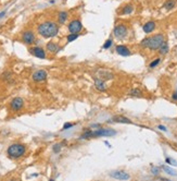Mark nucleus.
Wrapping results in <instances>:
<instances>
[{
  "instance_id": "f257e3e1",
  "label": "nucleus",
  "mask_w": 177,
  "mask_h": 181,
  "mask_svg": "<svg viewBox=\"0 0 177 181\" xmlns=\"http://www.w3.org/2000/svg\"><path fill=\"white\" fill-rule=\"evenodd\" d=\"M37 32L44 38H52L58 35L59 33V26L56 22L52 21H46L40 23L37 27Z\"/></svg>"
},
{
  "instance_id": "f03ea898",
  "label": "nucleus",
  "mask_w": 177,
  "mask_h": 181,
  "mask_svg": "<svg viewBox=\"0 0 177 181\" xmlns=\"http://www.w3.org/2000/svg\"><path fill=\"white\" fill-rule=\"evenodd\" d=\"M164 36L162 34H155L153 36H150V37H146L143 38L141 41H140V45L142 47L149 48L151 50H157L161 47V45L164 43Z\"/></svg>"
},
{
  "instance_id": "7ed1b4c3",
  "label": "nucleus",
  "mask_w": 177,
  "mask_h": 181,
  "mask_svg": "<svg viewBox=\"0 0 177 181\" xmlns=\"http://www.w3.org/2000/svg\"><path fill=\"white\" fill-rule=\"evenodd\" d=\"M25 146L23 144H20V143H14V144H11V145L8 147L7 149V153L9 155L10 158H20L21 156H23L25 154Z\"/></svg>"
},
{
  "instance_id": "20e7f679",
  "label": "nucleus",
  "mask_w": 177,
  "mask_h": 181,
  "mask_svg": "<svg viewBox=\"0 0 177 181\" xmlns=\"http://www.w3.org/2000/svg\"><path fill=\"white\" fill-rule=\"evenodd\" d=\"M113 35L118 39H122L127 35V27L124 24H117L113 30Z\"/></svg>"
},
{
  "instance_id": "39448f33",
  "label": "nucleus",
  "mask_w": 177,
  "mask_h": 181,
  "mask_svg": "<svg viewBox=\"0 0 177 181\" xmlns=\"http://www.w3.org/2000/svg\"><path fill=\"white\" fill-rule=\"evenodd\" d=\"M116 134V131L113 129H107V128H102V129H97L94 131V137H113Z\"/></svg>"
},
{
  "instance_id": "423d86ee",
  "label": "nucleus",
  "mask_w": 177,
  "mask_h": 181,
  "mask_svg": "<svg viewBox=\"0 0 177 181\" xmlns=\"http://www.w3.org/2000/svg\"><path fill=\"white\" fill-rule=\"evenodd\" d=\"M70 33H79L83 29V24L79 20H72L67 25Z\"/></svg>"
},
{
  "instance_id": "0eeeda50",
  "label": "nucleus",
  "mask_w": 177,
  "mask_h": 181,
  "mask_svg": "<svg viewBox=\"0 0 177 181\" xmlns=\"http://www.w3.org/2000/svg\"><path fill=\"white\" fill-rule=\"evenodd\" d=\"M110 176L112 178L117 179V180H128L130 179L129 174H127L126 171H123V170H115V171L110 172Z\"/></svg>"
},
{
  "instance_id": "6e6552de",
  "label": "nucleus",
  "mask_w": 177,
  "mask_h": 181,
  "mask_svg": "<svg viewBox=\"0 0 177 181\" xmlns=\"http://www.w3.org/2000/svg\"><path fill=\"white\" fill-rule=\"evenodd\" d=\"M23 105H24V100L23 98L21 97H15V98H13L10 103V107L11 109L14 111H19L20 109H22Z\"/></svg>"
},
{
  "instance_id": "1a4fd4ad",
  "label": "nucleus",
  "mask_w": 177,
  "mask_h": 181,
  "mask_svg": "<svg viewBox=\"0 0 177 181\" xmlns=\"http://www.w3.org/2000/svg\"><path fill=\"white\" fill-rule=\"evenodd\" d=\"M47 76L48 74L45 70H37L33 73L32 79L34 80L35 82H42V81H45V80L47 79Z\"/></svg>"
},
{
  "instance_id": "9d476101",
  "label": "nucleus",
  "mask_w": 177,
  "mask_h": 181,
  "mask_svg": "<svg viewBox=\"0 0 177 181\" xmlns=\"http://www.w3.org/2000/svg\"><path fill=\"white\" fill-rule=\"evenodd\" d=\"M29 52L33 55V56H35V57L39 58V59H45L46 58V52L45 50L42 49L41 47H32L29 49Z\"/></svg>"
},
{
  "instance_id": "9b49d317",
  "label": "nucleus",
  "mask_w": 177,
  "mask_h": 181,
  "mask_svg": "<svg viewBox=\"0 0 177 181\" xmlns=\"http://www.w3.org/2000/svg\"><path fill=\"white\" fill-rule=\"evenodd\" d=\"M22 39L25 44H33L35 41V34L32 31H26L23 33Z\"/></svg>"
},
{
  "instance_id": "f8f14e48",
  "label": "nucleus",
  "mask_w": 177,
  "mask_h": 181,
  "mask_svg": "<svg viewBox=\"0 0 177 181\" xmlns=\"http://www.w3.org/2000/svg\"><path fill=\"white\" fill-rule=\"evenodd\" d=\"M115 50H116L117 54L121 55V56H124V57H126V56H129L130 55L129 48L126 47V46H124V45H118V46H116Z\"/></svg>"
},
{
  "instance_id": "ddd939ff",
  "label": "nucleus",
  "mask_w": 177,
  "mask_h": 181,
  "mask_svg": "<svg viewBox=\"0 0 177 181\" xmlns=\"http://www.w3.org/2000/svg\"><path fill=\"white\" fill-rule=\"evenodd\" d=\"M154 29H155V22H153V21H149V22H147L142 26V30H143V32H145L146 34H149V33L153 32Z\"/></svg>"
},
{
  "instance_id": "4468645a",
  "label": "nucleus",
  "mask_w": 177,
  "mask_h": 181,
  "mask_svg": "<svg viewBox=\"0 0 177 181\" xmlns=\"http://www.w3.org/2000/svg\"><path fill=\"white\" fill-rule=\"evenodd\" d=\"M47 50L49 52H51V54H57L58 51L60 50V47L53 41H49L47 44Z\"/></svg>"
},
{
  "instance_id": "2eb2a0df",
  "label": "nucleus",
  "mask_w": 177,
  "mask_h": 181,
  "mask_svg": "<svg viewBox=\"0 0 177 181\" xmlns=\"http://www.w3.org/2000/svg\"><path fill=\"white\" fill-rule=\"evenodd\" d=\"M67 16H69V13L67 11H60L59 14H58V22L60 23V24H64V23L67 22Z\"/></svg>"
},
{
  "instance_id": "dca6fc26",
  "label": "nucleus",
  "mask_w": 177,
  "mask_h": 181,
  "mask_svg": "<svg viewBox=\"0 0 177 181\" xmlns=\"http://www.w3.org/2000/svg\"><path fill=\"white\" fill-rule=\"evenodd\" d=\"M134 11V7L133 4H130V3H128V4H126V6L123 7V9H122V11H121V13L123 14V16H128V14H130V13Z\"/></svg>"
},
{
  "instance_id": "f3484780",
  "label": "nucleus",
  "mask_w": 177,
  "mask_h": 181,
  "mask_svg": "<svg viewBox=\"0 0 177 181\" xmlns=\"http://www.w3.org/2000/svg\"><path fill=\"white\" fill-rule=\"evenodd\" d=\"M95 86H96V89H98V91H100V92H105V84L103 81H101V80L96 79L95 80Z\"/></svg>"
},
{
  "instance_id": "a211bd4d",
  "label": "nucleus",
  "mask_w": 177,
  "mask_h": 181,
  "mask_svg": "<svg viewBox=\"0 0 177 181\" xmlns=\"http://www.w3.org/2000/svg\"><path fill=\"white\" fill-rule=\"evenodd\" d=\"M114 122H118V123H132V121L126 117H123V116H117V117L113 118Z\"/></svg>"
},
{
  "instance_id": "6ab92c4d",
  "label": "nucleus",
  "mask_w": 177,
  "mask_h": 181,
  "mask_svg": "<svg viewBox=\"0 0 177 181\" xmlns=\"http://www.w3.org/2000/svg\"><path fill=\"white\" fill-rule=\"evenodd\" d=\"M175 4H176L175 0H167V1H165L164 2L163 7H164V9H166V10H172V9H174Z\"/></svg>"
},
{
  "instance_id": "aec40b11",
  "label": "nucleus",
  "mask_w": 177,
  "mask_h": 181,
  "mask_svg": "<svg viewBox=\"0 0 177 181\" xmlns=\"http://www.w3.org/2000/svg\"><path fill=\"white\" fill-rule=\"evenodd\" d=\"M162 169L164 170L167 175H171V176H177V171L176 170H174V169H172L171 167H168V166H165L163 165L162 166Z\"/></svg>"
},
{
  "instance_id": "412c9836",
  "label": "nucleus",
  "mask_w": 177,
  "mask_h": 181,
  "mask_svg": "<svg viewBox=\"0 0 177 181\" xmlns=\"http://www.w3.org/2000/svg\"><path fill=\"white\" fill-rule=\"evenodd\" d=\"M159 52L161 55H165V54H167L168 52V45L166 41H164L163 44L161 45V47L159 48Z\"/></svg>"
},
{
  "instance_id": "4be33fe9",
  "label": "nucleus",
  "mask_w": 177,
  "mask_h": 181,
  "mask_svg": "<svg viewBox=\"0 0 177 181\" xmlns=\"http://www.w3.org/2000/svg\"><path fill=\"white\" fill-rule=\"evenodd\" d=\"M94 137V131L91 130H86L84 133L82 134L80 139H85V140H88V139H91Z\"/></svg>"
},
{
  "instance_id": "5701e85b",
  "label": "nucleus",
  "mask_w": 177,
  "mask_h": 181,
  "mask_svg": "<svg viewBox=\"0 0 177 181\" xmlns=\"http://www.w3.org/2000/svg\"><path fill=\"white\" fill-rule=\"evenodd\" d=\"M78 33H70L69 35H67V41L69 43H71V41H74L75 39H77L78 38Z\"/></svg>"
},
{
  "instance_id": "b1692460",
  "label": "nucleus",
  "mask_w": 177,
  "mask_h": 181,
  "mask_svg": "<svg viewBox=\"0 0 177 181\" xmlns=\"http://www.w3.org/2000/svg\"><path fill=\"white\" fill-rule=\"evenodd\" d=\"M129 94H130V96H137V97H138V96H141V91L138 89H134L130 91Z\"/></svg>"
},
{
  "instance_id": "393cba45",
  "label": "nucleus",
  "mask_w": 177,
  "mask_h": 181,
  "mask_svg": "<svg viewBox=\"0 0 177 181\" xmlns=\"http://www.w3.org/2000/svg\"><path fill=\"white\" fill-rule=\"evenodd\" d=\"M160 61H161V59H160V58H157L155 60H153L151 64H150V66H149V67L151 68V69H153V68H155L159 64H160Z\"/></svg>"
},
{
  "instance_id": "a878e982",
  "label": "nucleus",
  "mask_w": 177,
  "mask_h": 181,
  "mask_svg": "<svg viewBox=\"0 0 177 181\" xmlns=\"http://www.w3.org/2000/svg\"><path fill=\"white\" fill-rule=\"evenodd\" d=\"M112 44H113V41L112 39H108V41H105V45H103V48L105 49H109V48L112 46Z\"/></svg>"
},
{
  "instance_id": "bb28decb",
  "label": "nucleus",
  "mask_w": 177,
  "mask_h": 181,
  "mask_svg": "<svg viewBox=\"0 0 177 181\" xmlns=\"http://www.w3.org/2000/svg\"><path fill=\"white\" fill-rule=\"evenodd\" d=\"M165 162L167 163V164H170L171 166H177L176 160H175V159H173V158H170V157H167V158L165 159Z\"/></svg>"
},
{
  "instance_id": "cd10ccee",
  "label": "nucleus",
  "mask_w": 177,
  "mask_h": 181,
  "mask_svg": "<svg viewBox=\"0 0 177 181\" xmlns=\"http://www.w3.org/2000/svg\"><path fill=\"white\" fill-rule=\"evenodd\" d=\"M60 149H61V144H54L53 145V152L54 153H59L60 152Z\"/></svg>"
},
{
  "instance_id": "c85d7f7f",
  "label": "nucleus",
  "mask_w": 177,
  "mask_h": 181,
  "mask_svg": "<svg viewBox=\"0 0 177 181\" xmlns=\"http://www.w3.org/2000/svg\"><path fill=\"white\" fill-rule=\"evenodd\" d=\"M73 126H74V123H70V122H67V123H65L63 126V129L62 130H69L70 128H72Z\"/></svg>"
},
{
  "instance_id": "c756f323",
  "label": "nucleus",
  "mask_w": 177,
  "mask_h": 181,
  "mask_svg": "<svg viewBox=\"0 0 177 181\" xmlns=\"http://www.w3.org/2000/svg\"><path fill=\"white\" fill-rule=\"evenodd\" d=\"M151 171H152V174H153V175H158L159 171H160V169H159L158 167H152Z\"/></svg>"
},
{
  "instance_id": "7c9ffc66",
  "label": "nucleus",
  "mask_w": 177,
  "mask_h": 181,
  "mask_svg": "<svg viewBox=\"0 0 177 181\" xmlns=\"http://www.w3.org/2000/svg\"><path fill=\"white\" fill-rule=\"evenodd\" d=\"M159 129L162 131H167V129H166V127H164V126H159Z\"/></svg>"
},
{
  "instance_id": "2f4dec72",
  "label": "nucleus",
  "mask_w": 177,
  "mask_h": 181,
  "mask_svg": "<svg viewBox=\"0 0 177 181\" xmlns=\"http://www.w3.org/2000/svg\"><path fill=\"white\" fill-rule=\"evenodd\" d=\"M4 14H6V11H3V12H1L0 13V19L2 18V16H4Z\"/></svg>"
},
{
  "instance_id": "473e14b6",
  "label": "nucleus",
  "mask_w": 177,
  "mask_h": 181,
  "mask_svg": "<svg viewBox=\"0 0 177 181\" xmlns=\"http://www.w3.org/2000/svg\"><path fill=\"white\" fill-rule=\"evenodd\" d=\"M173 99H177V93H174V94H173Z\"/></svg>"
},
{
  "instance_id": "72a5a7b5",
  "label": "nucleus",
  "mask_w": 177,
  "mask_h": 181,
  "mask_svg": "<svg viewBox=\"0 0 177 181\" xmlns=\"http://www.w3.org/2000/svg\"><path fill=\"white\" fill-rule=\"evenodd\" d=\"M175 1H176V0H175Z\"/></svg>"
}]
</instances>
